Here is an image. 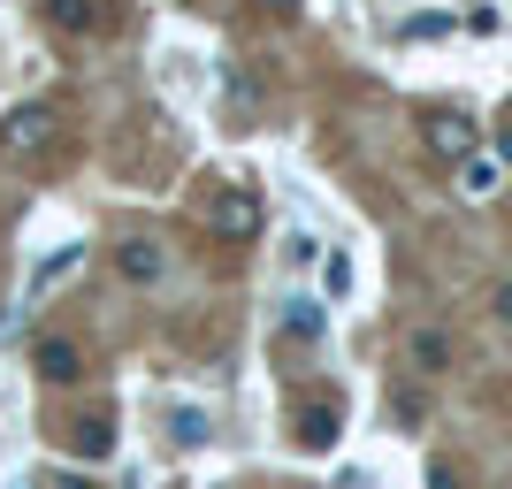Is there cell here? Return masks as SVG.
<instances>
[{
    "mask_svg": "<svg viewBox=\"0 0 512 489\" xmlns=\"http://www.w3.org/2000/svg\"><path fill=\"white\" fill-rule=\"evenodd\" d=\"M54 130H62V115H54L46 100L8 107V115H0V161H31V153H46V146H54Z\"/></svg>",
    "mask_w": 512,
    "mask_h": 489,
    "instance_id": "6da1fadb",
    "label": "cell"
},
{
    "mask_svg": "<svg viewBox=\"0 0 512 489\" xmlns=\"http://www.w3.org/2000/svg\"><path fill=\"white\" fill-rule=\"evenodd\" d=\"M207 230L222 237V245H245V237L260 230V192L253 184H222V192L207 199Z\"/></svg>",
    "mask_w": 512,
    "mask_h": 489,
    "instance_id": "7a4b0ae2",
    "label": "cell"
},
{
    "mask_svg": "<svg viewBox=\"0 0 512 489\" xmlns=\"http://www.w3.org/2000/svg\"><path fill=\"white\" fill-rule=\"evenodd\" d=\"M337 436H344V398H329V390L306 398L299 405V451H329Z\"/></svg>",
    "mask_w": 512,
    "mask_h": 489,
    "instance_id": "3957f363",
    "label": "cell"
},
{
    "mask_svg": "<svg viewBox=\"0 0 512 489\" xmlns=\"http://www.w3.org/2000/svg\"><path fill=\"white\" fill-rule=\"evenodd\" d=\"M46 23L69 31V39H92V31L115 23V8H107V0H46Z\"/></svg>",
    "mask_w": 512,
    "mask_h": 489,
    "instance_id": "277c9868",
    "label": "cell"
},
{
    "mask_svg": "<svg viewBox=\"0 0 512 489\" xmlns=\"http://www.w3.org/2000/svg\"><path fill=\"white\" fill-rule=\"evenodd\" d=\"M31 367H39L46 383H85V352H77L69 337H46L39 352H31Z\"/></svg>",
    "mask_w": 512,
    "mask_h": 489,
    "instance_id": "5b68a950",
    "label": "cell"
},
{
    "mask_svg": "<svg viewBox=\"0 0 512 489\" xmlns=\"http://www.w3.org/2000/svg\"><path fill=\"white\" fill-rule=\"evenodd\" d=\"M115 260H123V283H161V276H169V253H161L153 237H130Z\"/></svg>",
    "mask_w": 512,
    "mask_h": 489,
    "instance_id": "8992f818",
    "label": "cell"
},
{
    "mask_svg": "<svg viewBox=\"0 0 512 489\" xmlns=\"http://www.w3.org/2000/svg\"><path fill=\"white\" fill-rule=\"evenodd\" d=\"M428 146L444 153V161H467L474 153V123L467 115H436V123H428Z\"/></svg>",
    "mask_w": 512,
    "mask_h": 489,
    "instance_id": "52a82bcc",
    "label": "cell"
},
{
    "mask_svg": "<svg viewBox=\"0 0 512 489\" xmlns=\"http://www.w3.org/2000/svg\"><path fill=\"white\" fill-rule=\"evenodd\" d=\"M69 451H77V459H107V451H115V428H107V413H85V421L69 428Z\"/></svg>",
    "mask_w": 512,
    "mask_h": 489,
    "instance_id": "ba28073f",
    "label": "cell"
},
{
    "mask_svg": "<svg viewBox=\"0 0 512 489\" xmlns=\"http://www.w3.org/2000/svg\"><path fill=\"white\" fill-rule=\"evenodd\" d=\"M77 260H85V245H62V253H46V260H39V276H31V298H46L62 276H77Z\"/></svg>",
    "mask_w": 512,
    "mask_h": 489,
    "instance_id": "9c48e42d",
    "label": "cell"
},
{
    "mask_svg": "<svg viewBox=\"0 0 512 489\" xmlns=\"http://www.w3.org/2000/svg\"><path fill=\"white\" fill-rule=\"evenodd\" d=\"M497 176H505V169H497V161H482V153H467V161H459V192H467V199H490V192H497Z\"/></svg>",
    "mask_w": 512,
    "mask_h": 489,
    "instance_id": "30bf717a",
    "label": "cell"
},
{
    "mask_svg": "<svg viewBox=\"0 0 512 489\" xmlns=\"http://www.w3.org/2000/svg\"><path fill=\"white\" fill-rule=\"evenodd\" d=\"M283 337H306V344L321 337V306L314 298H291V306H283Z\"/></svg>",
    "mask_w": 512,
    "mask_h": 489,
    "instance_id": "8fae6325",
    "label": "cell"
},
{
    "mask_svg": "<svg viewBox=\"0 0 512 489\" xmlns=\"http://www.w3.org/2000/svg\"><path fill=\"white\" fill-rule=\"evenodd\" d=\"M444 360H451V337H444V329H421V337H413V367H421V375H436Z\"/></svg>",
    "mask_w": 512,
    "mask_h": 489,
    "instance_id": "7c38bea8",
    "label": "cell"
},
{
    "mask_svg": "<svg viewBox=\"0 0 512 489\" xmlns=\"http://www.w3.org/2000/svg\"><path fill=\"white\" fill-rule=\"evenodd\" d=\"M321 283H329V298H344V291H352V260L329 253V260H321Z\"/></svg>",
    "mask_w": 512,
    "mask_h": 489,
    "instance_id": "4fadbf2b",
    "label": "cell"
},
{
    "mask_svg": "<svg viewBox=\"0 0 512 489\" xmlns=\"http://www.w3.org/2000/svg\"><path fill=\"white\" fill-rule=\"evenodd\" d=\"M176 436H184V444H199V436H207V413H199V405H176Z\"/></svg>",
    "mask_w": 512,
    "mask_h": 489,
    "instance_id": "5bb4252c",
    "label": "cell"
},
{
    "mask_svg": "<svg viewBox=\"0 0 512 489\" xmlns=\"http://www.w3.org/2000/svg\"><path fill=\"white\" fill-rule=\"evenodd\" d=\"M490 306H497V321L512 329V283H497V298H490Z\"/></svg>",
    "mask_w": 512,
    "mask_h": 489,
    "instance_id": "9a60e30c",
    "label": "cell"
},
{
    "mask_svg": "<svg viewBox=\"0 0 512 489\" xmlns=\"http://www.w3.org/2000/svg\"><path fill=\"white\" fill-rule=\"evenodd\" d=\"M428 489H459V474H451V467H428Z\"/></svg>",
    "mask_w": 512,
    "mask_h": 489,
    "instance_id": "2e32d148",
    "label": "cell"
},
{
    "mask_svg": "<svg viewBox=\"0 0 512 489\" xmlns=\"http://www.w3.org/2000/svg\"><path fill=\"white\" fill-rule=\"evenodd\" d=\"M54 489H100L92 474H54Z\"/></svg>",
    "mask_w": 512,
    "mask_h": 489,
    "instance_id": "e0dca14e",
    "label": "cell"
},
{
    "mask_svg": "<svg viewBox=\"0 0 512 489\" xmlns=\"http://www.w3.org/2000/svg\"><path fill=\"white\" fill-rule=\"evenodd\" d=\"M497 169H512V130H497Z\"/></svg>",
    "mask_w": 512,
    "mask_h": 489,
    "instance_id": "ac0fdd59",
    "label": "cell"
},
{
    "mask_svg": "<svg viewBox=\"0 0 512 489\" xmlns=\"http://www.w3.org/2000/svg\"><path fill=\"white\" fill-rule=\"evenodd\" d=\"M337 489H367V474H344V482H337Z\"/></svg>",
    "mask_w": 512,
    "mask_h": 489,
    "instance_id": "d6986e66",
    "label": "cell"
},
{
    "mask_svg": "<svg viewBox=\"0 0 512 489\" xmlns=\"http://www.w3.org/2000/svg\"><path fill=\"white\" fill-rule=\"evenodd\" d=\"M268 8H276V16H291V8H299V0H268Z\"/></svg>",
    "mask_w": 512,
    "mask_h": 489,
    "instance_id": "ffe728a7",
    "label": "cell"
}]
</instances>
